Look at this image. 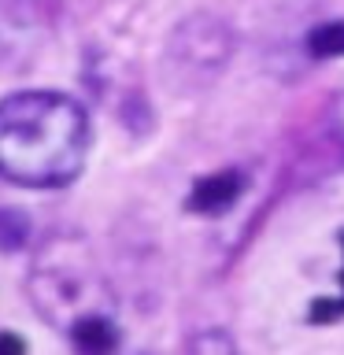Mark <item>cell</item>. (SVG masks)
Here are the masks:
<instances>
[{"label":"cell","mask_w":344,"mask_h":355,"mask_svg":"<svg viewBox=\"0 0 344 355\" xmlns=\"http://www.w3.org/2000/svg\"><path fill=\"white\" fill-rule=\"evenodd\" d=\"M93 152L85 104L60 89H19L0 100V178L19 189H67Z\"/></svg>","instance_id":"6da1fadb"},{"label":"cell","mask_w":344,"mask_h":355,"mask_svg":"<svg viewBox=\"0 0 344 355\" xmlns=\"http://www.w3.org/2000/svg\"><path fill=\"white\" fill-rule=\"evenodd\" d=\"M26 300L52 329H67L89 311H111V288L82 233L55 230L33 248Z\"/></svg>","instance_id":"7a4b0ae2"},{"label":"cell","mask_w":344,"mask_h":355,"mask_svg":"<svg viewBox=\"0 0 344 355\" xmlns=\"http://www.w3.org/2000/svg\"><path fill=\"white\" fill-rule=\"evenodd\" d=\"M230 55H233L230 22L211 15V11H193L166 37L163 67H166V78L182 93H196V89L211 85L226 71Z\"/></svg>","instance_id":"3957f363"},{"label":"cell","mask_w":344,"mask_h":355,"mask_svg":"<svg viewBox=\"0 0 344 355\" xmlns=\"http://www.w3.org/2000/svg\"><path fill=\"white\" fill-rule=\"evenodd\" d=\"M244 193H248V174H244L241 166H222V171L200 174L196 182L189 185L182 207L196 218H222L241 204Z\"/></svg>","instance_id":"277c9868"},{"label":"cell","mask_w":344,"mask_h":355,"mask_svg":"<svg viewBox=\"0 0 344 355\" xmlns=\"http://www.w3.org/2000/svg\"><path fill=\"white\" fill-rule=\"evenodd\" d=\"M63 337L74 355H119L122 348V329L111 311H89V315L74 318L63 329Z\"/></svg>","instance_id":"5b68a950"},{"label":"cell","mask_w":344,"mask_h":355,"mask_svg":"<svg viewBox=\"0 0 344 355\" xmlns=\"http://www.w3.org/2000/svg\"><path fill=\"white\" fill-rule=\"evenodd\" d=\"M304 49L315 60H344V19H329V22L311 26L304 37Z\"/></svg>","instance_id":"8992f818"},{"label":"cell","mask_w":344,"mask_h":355,"mask_svg":"<svg viewBox=\"0 0 344 355\" xmlns=\"http://www.w3.org/2000/svg\"><path fill=\"white\" fill-rule=\"evenodd\" d=\"M33 237V222L22 207H0V252L15 255L26 252Z\"/></svg>","instance_id":"52a82bcc"},{"label":"cell","mask_w":344,"mask_h":355,"mask_svg":"<svg viewBox=\"0 0 344 355\" xmlns=\"http://www.w3.org/2000/svg\"><path fill=\"white\" fill-rule=\"evenodd\" d=\"M185 355H241V348L222 326H207L185 340Z\"/></svg>","instance_id":"ba28073f"},{"label":"cell","mask_w":344,"mask_h":355,"mask_svg":"<svg viewBox=\"0 0 344 355\" xmlns=\"http://www.w3.org/2000/svg\"><path fill=\"white\" fill-rule=\"evenodd\" d=\"M337 241H341V252H344V230H337ZM341 296H315V304L307 307V322L311 326H329V322L344 318V263H341Z\"/></svg>","instance_id":"9c48e42d"},{"label":"cell","mask_w":344,"mask_h":355,"mask_svg":"<svg viewBox=\"0 0 344 355\" xmlns=\"http://www.w3.org/2000/svg\"><path fill=\"white\" fill-rule=\"evenodd\" d=\"M322 130H326V137L344 152V89L329 96L326 111H322Z\"/></svg>","instance_id":"30bf717a"},{"label":"cell","mask_w":344,"mask_h":355,"mask_svg":"<svg viewBox=\"0 0 344 355\" xmlns=\"http://www.w3.org/2000/svg\"><path fill=\"white\" fill-rule=\"evenodd\" d=\"M0 355H30V348L15 329H0Z\"/></svg>","instance_id":"8fae6325"}]
</instances>
